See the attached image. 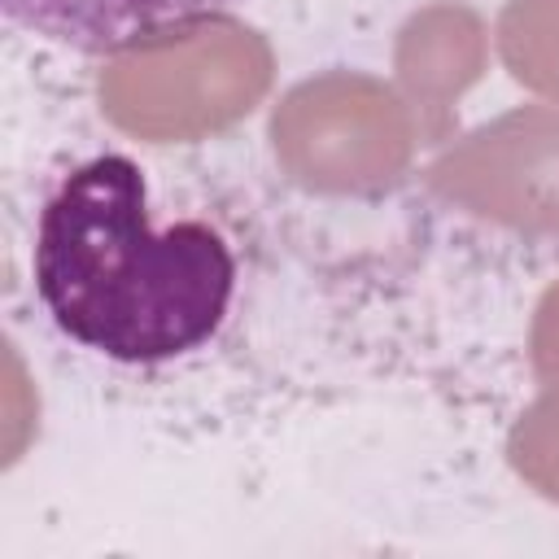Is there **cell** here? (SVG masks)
<instances>
[{
    "instance_id": "2",
    "label": "cell",
    "mask_w": 559,
    "mask_h": 559,
    "mask_svg": "<svg viewBox=\"0 0 559 559\" xmlns=\"http://www.w3.org/2000/svg\"><path fill=\"white\" fill-rule=\"evenodd\" d=\"M122 52L100 74V100L118 127L148 140L227 127L271 79L266 44L227 17H201Z\"/></svg>"
},
{
    "instance_id": "7",
    "label": "cell",
    "mask_w": 559,
    "mask_h": 559,
    "mask_svg": "<svg viewBox=\"0 0 559 559\" xmlns=\"http://www.w3.org/2000/svg\"><path fill=\"white\" fill-rule=\"evenodd\" d=\"M533 358H537V371L559 384V288L546 293L542 310H537V328H533Z\"/></svg>"
},
{
    "instance_id": "3",
    "label": "cell",
    "mask_w": 559,
    "mask_h": 559,
    "mask_svg": "<svg viewBox=\"0 0 559 559\" xmlns=\"http://www.w3.org/2000/svg\"><path fill=\"white\" fill-rule=\"evenodd\" d=\"M275 153L314 188H371L393 179L411 153L397 100L367 79H319L275 114Z\"/></svg>"
},
{
    "instance_id": "5",
    "label": "cell",
    "mask_w": 559,
    "mask_h": 559,
    "mask_svg": "<svg viewBox=\"0 0 559 559\" xmlns=\"http://www.w3.org/2000/svg\"><path fill=\"white\" fill-rule=\"evenodd\" d=\"M4 17L74 52H122L175 26L214 17L236 0H0Z\"/></svg>"
},
{
    "instance_id": "1",
    "label": "cell",
    "mask_w": 559,
    "mask_h": 559,
    "mask_svg": "<svg viewBox=\"0 0 559 559\" xmlns=\"http://www.w3.org/2000/svg\"><path fill=\"white\" fill-rule=\"evenodd\" d=\"M35 288L66 336L118 358L162 362L223 323L236 262L205 223L153 231L144 175L105 153L61 179L39 214Z\"/></svg>"
},
{
    "instance_id": "4",
    "label": "cell",
    "mask_w": 559,
    "mask_h": 559,
    "mask_svg": "<svg viewBox=\"0 0 559 559\" xmlns=\"http://www.w3.org/2000/svg\"><path fill=\"white\" fill-rule=\"evenodd\" d=\"M432 188L480 218L559 231V109H520L432 166Z\"/></svg>"
},
{
    "instance_id": "6",
    "label": "cell",
    "mask_w": 559,
    "mask_h": 559,
    "mask_svg": "<svg viewBox=\"0 0 559 559\" xmlns=\"http://www.w3.org/2000/svg\"><path fill=\"white\" fill-rule=\"evenodd\" d=\"M498 48L515 83L559 96V0H511L498 17Z\"/></svg>"
}]
</instances>
